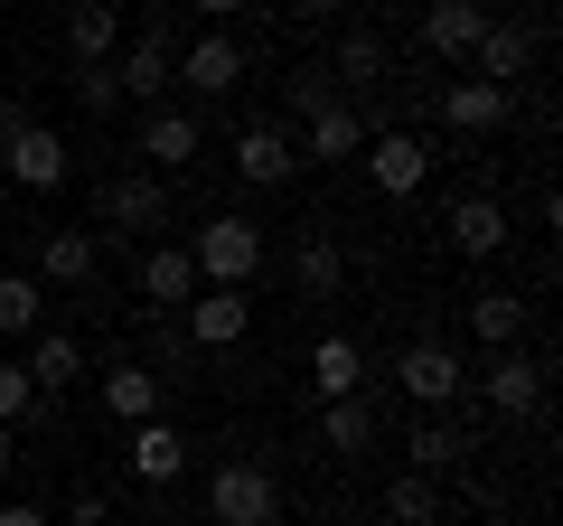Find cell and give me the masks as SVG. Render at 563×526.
<instances>
[{
	"label": "cell",
	"instance_id": "1",
	"mask_svg": "<svg viewBox=\"0 0 563 526\" xmlns=\"http://www.w3.org/2000/svg\"><path fill=\"white\" fill-rule=\"evenodd\" d=\"M207 517L217 526H282V480L263 451H235V461L207 470Z\"/></svg>",
	"mask_w": 563,
	"mask_h": 526
},
{
	"label": "cell",
	"instance_id": "2",
	"mask_svg": "<svg viewBox=\"0 0 563 526\" xmlns=\"http://www.w3.org/2000/svg\"><path fill=\"white\" fill-rule=\"evenodd\" d=\"M188 263H198V292H244L263 273V226L254 217H207L188 235Z\"/></svg>",
	"mask_w": 563,
	"mask_h": 526
},
{
	"label": "cell",
	"instance_id": "3",
	"mask_svg": "<svg viewBox=\"0 0 563 526\" xmlns=\"http://www.w3.org/2000/svg\"><path fill=\"white\" fill-rule=\"evenodd\" d=\"M479 405L498 414V424H536V414H544V358H526V348H488Z\"/></svg>",
	"mask_w": 563,
	"mask_h": 526
},
{
	"label": "cell",
	"instance_id": "4",
	"mask_svg": "<svg viewBox=\"0 0 563 526\" xmlns=\"http://www.w3.org/2000/svg\"><path fill=\"white\" fill-rule=\"evenodd\" d=\"M169 85H188L198 103H225L244 85V47L225 39V29H198L188 47H169Z\"/></svg>",
	"mask_w": 563,
	"mask_h": 526
},
{
	"label": "cell",
	"instance_id": "5",
	"mask_svg": "<svg viewBox=\"0 0 563 526\" xmlns=\"http://www.w3.org/2000/svg\"><path fill=\"white\" fill-rule=\"evenodd\" d=\"M95 207H103V235H151V226H169V179H151V169H113V179L95 188Z\"/></svg>",
	"mask_w": 563,
	"mask_h": 526
},
{
	"label": "cell",
	"instance_id": "6",
	"mask_svg": "<svg viewBox=\"0 0 563 526\" xmlns=\"http://www.w3.org/2000/svg\"><path fill=\"white\" fill-rule=\"evenodd\" d=\"M132 151H141V169H151V179H169V169H188L207 151V122L188 113V103H151V113H141V132H132Z\"/></svg>",
	"mask_w": 563,
	"mask_h": 526
},
{
	"label": "cell",
	"instance_id": "7",
	"mask_svg": "<svg viewBox=\"0 0 563 526\" xmlns=\"http://www.w3.org/2000/svg\"><path fill=\"white\" fill-rule=\"evenodd\" d=\"M357 161H366V179H376L385 198H413V188L432 179V142H422V132H404V122H376Z\"/></svg>",
	"mask_w": 563,
	"mask_h": 526
},
{
	"label": "cell",
	"instance_id": "8",
	"mask_svg": "<svg viewBox=\"0 0 563 526\" xmlns=\"http://www.w3.org/2000/svg\"><path fill=\"white\" fill-rule=\"evenodd\" d=\"M395 385H404V395H413L422 414H451V405H461V395H470V366L451 358L442 339H413V348H404V358H395Z\"/></svg>",
	"mask_w": 563,
	"mask_h": 526
},
{
	"label": "cell",
	"instance_id": "9",
	"mask_svg": "<svg viewBox=\"0 0 563 526\" xmlns=\"http://www.w3.org/2000/svg\"><path fill=\"white\" fill-rule=\"evenodd\" d=\"M95 273H103V235H95V226H47V235H38V273H29V283L85 292Z\"/></svg>",
	"mask_w": 563,
	"mask_h": 526
},
{
	"label": "cell",
	"instance_id": "10",
	"mask_svg": "<svg viewBox=\"0 0 563 526\" xmlns=\"http://www.w3.org/2000/svg\"><path fill=\"white\" fill-rule=\"evenodd\" d=\"M235 179L244 188L301 179V142H291V122H244V132H235Z\"/></svg>",
	"mask_w": 563,
	"mask_h": 526
},
{
	"label": "cell",
	"instance_id": "11",
	"mask_svg": "<svg viewBox=\"0 0 563 526\" xmlns=\"http://www.w3.org/2000/svg\"><path fill=\"white\" fill-rule=\"evenodd\" d=\"M66 169H76V161H66V142L47 132V122H20V132L0 142V179H10V188H57Z\"/></svg>",
	"mask_w": 563,
	"mask_h": 526
},
{
	"label": "cell",
	"instance_id": "12",
	"mask_svg": "<svg viewBox=\"0 0 563 526\" xmlns=\"http://www.w3.org/2000/svg\"><path fill=\"white\" fill-rule=\"evenodd\" d=\"M179 320H188V348H198V358H217V348H244V339H254V302H244V292H198Z\"/></svg>",
	"mask_w": 563,
	"mask_h": 526
},
{
	"label": "cell",
	"instance_id": "13",
	"mask_svg": "<svg viewBox=\"0 0 563 526\" xmlns=\"http://www.w3.org/2000/svg\"><path fill=\"white\" fill-rule=\"evenodd\" d=\"M479 29H488V0H422V57H442V66H470Z\"/></svg>",
	"mask_w": 563,
	"mask_h": 526
},
{
	"label": "cell",
	"instance_id": "14",
	"mask_svg": "<svg viewBox=\"0 0 563 526\" xmlns=\"http://www.w3.org/2000/svg\"><path fill=\"white\" fill-rule=\"evenodd\" d=\"M132 292L151 310H188V302H198V263H188V244H151V254L132 263Z\"/></svg>",
	"mask_w": 563,
	"mask_h": 526
},
{
	"label": "cell",
	"instance_id": "15",
	"mask_svg": "<svg viewBox=\"0 0 563 526\" xmlns=\"http://www.w3.org/2000/svg\"><path fill=\"white\" fill-rule=\"evenodd\" d=\"M366 132H376V103H329L301 122V161H357Z\"/></svg>",
	"mask_w": 563,
	"mask_h": 526
},
{
	"label": "cell",
	"instance_id": "16",
	"mask_svg": "<svg viewBox=\"0 0 563 526\" xmlns=\"http://www.w3.org/2000/svg\"><path fill=\"white\" fill-rule=\"evenodd\" d=\"M291 292H301V302H339L347 292V244L329 235V226H310V235L291 244Z\"/></svg>",
	"mask_w": 563,
	"mask_h": 526
},
{
	"label": "cell",
	"instance_id": "17",
	"mask_svg": "<svg viewBox=\"0 0 563 526\" xmlns=\"http://www.w3.org/2000/svg\"><path fill=\"white\" fill-rule=\"evenodd\" d=\"M507 235H517V226H507V207L488 198V188L451 198V244H461L470 263H498V254H507Z\"/></svg>",
	"mask_w": 563,
	"mask_h": 526
},
{
	"label": "cell",
	"instance_id": "18",
	"mask_svg": "<svg viewBox=\"0 0 563 526\" xmlns=\"http://www.w3.org/2000/svg\"><path fill=\"white\" fill-rule=\"evenodd\" d=\"M526 66H536V29L488 20V29H479V47H470V76H479V85H517Z\"/></svg>",
	"mask_w": 563,
	"mask_h": 526
},
{
	"label": "cell",
	"instance_id": "19",
	"mask_svg": "<svg viewBox=\"0 0 563 526\" xmlns=\"http://www.w3.org/2000/svg\"><path fill=\"white\" fill-rule=\"evenodd\" d=\"M442 122L461 132V142H488V132L507 122V85H479V76L442 85Z\"/></svg>",
	"mask_w": 563,
	"mask_h": 526
},
{
	"label": "cell",
	"instance_id": "20",
	"mask_svg": "<svg viewBox=\"0 0 563 526\" xmlns=\"http://www.w3.org/2000/svg\"><path fill=\"white\" fill-rule=\"evenodd\" d=\"M179 470H188V432H179V424H161V414L132 424V480H141V489H169Z\"/></svg>",
	"mask_w": 563,
	"mask_h": 526
},
{
	"label": "cell",
	"instance_id": "21",
	"mask_svg": "<svg viewBox=\"0 0 563 526\" xmlns=\"http://www.w3.org/2000/svg\"><path fill=\"white\" fill-rule=\"evenodd\" d=\"M103 414H113L122 432L151 424V414H161V376H151L141 358H113V366H103Z\"/></svg>",
	"mask_w": 563,
	"mask_h": 526
},
{
	"label": "cell",
	"instance_id": "22",
	"mask_svg": "<svg viewBox=\"0 0 563 526\" xmlns=\"http://www.w3.org/2000/svg\"><path fill=\"white\" fill-rule=\"evenodd\" d=\"M29 385H38V395H47V405H57V395H66V385H76L85 376V348L76 339H66V329H29Z\"/></svg>",
	"mask_w": 563,
	"mask_h": 526
},
{
	"label": "cell",
	"instance_id": "23",
	"mask_svg": "<svg viewBox=\"0 0 563 526\" xmlns=\"http://www.w3.org/2000/svg\"><path fill=\"white\" fill-rule=\"evenodd\" d=\"M404 461H413L422 480H442V470H461V461H470V432L451 424V414H422V424L404 432Z\"/></svg>",
	"mask_w": 563,
	"mask_h": 526
},
{
	"label": "cell",
	"instance_id": "24",
	"mask_svg": "<svg viewBox=\"0 0 563 526\" xmlns=\"http://www.w3.org/2000/svg\"><path fill=\"white\" fill-rule=\"evenodd\" d=\"M113 47H122V10H113V0H76V10H66V57L103 66Z\"/></svg>",
	"mask_w": 563,
	"mask_h": 526
},
{
	"label": "cell",
	"instance_id": "25",
	"mask_svg": "<svg viewBox=\"0 0 563 526\" xmlns=\"http://www.w3.org/2000/svg\"><path fill=\"white\" fill-rule=\"evenodd\" d=\"M122 103H161L169 95V39H132V57H113Z\"/></svg>",
	"mask_w": 563,
	"mask_h": 526
},
{
	"label": "cell",
	"instance_id": "26",
	"mask_svg": "<svg viewBox=\"0 0 563 526\" xmlns=\"http://www.w3.org/2000/svg\"><path fill=\"white\" fill-rule=\"evenodd\" d=\"M461 320H470V339H479V348H517L526 339V302H517V292H470Z\"/></svg>",
	"mask_w": 563,
	"mask_h": 526
},
{
	"label": "cell",
	"instance_id": "27",
	"mask_svg": "<svg viewBox=\"0 0 563 526\" xmlns=\"http://www.w3.org/2000/svg\"><path fill=\"white\" fill-rule=\"evenodd\" d=\"M310 385H320V405L366 395V358H357V339H320V348H310Z\"/></svg>",
	"mask_w": 563,
	"mask_h": 526
},
{
	"label": "cell",
	"instance_id": "28",
	"mask_svg": "<svg viewBox=\"0 0 563 526\" xmlns=\"http://www.w3.org/2000/svg\"><path fill=\"white\" fill-rule=\"evenodd\" d=\"M320 442L339 451V461L376 451V405H366V395H339V405H320Z\"/></svg>",
	"mask_w": 563,
	"mask_h": 526
},
{
	"label": "cell",
	"instance_id": "29",
	"mask_svg": "<svg viewBox=\"0 0 563 526\" xmlns=\"http://www.w3.org/2000/svg\"><path fill=\"white\" fill-rule=\"evenodd\" d=\"M385 517L395 526H442V489L422 480V470H404V480L385 489Z\"/></svg>",
	"mask_w": 563,
	"mask_h": 526
},
{
	"label": "cell",
	"instance_id": "30",
	"mask_svg": "<svg viewBox=\"0 0 563 526\" xmlns=\"http://www.w3.org/2000/svg\"><path fill=\"white\" fill-rule=\"evenodd\" d=\"M38 310H47V302H38V283H29V273H0V329H10V339H29V329H47Z\"/></svg>",
	"mask_w": 563,
	"mask_h": 526
},
{
	"label": "cell",
	"instance_id": "31",
	"mask_svg": "<svg viewBox=\"0 0 563 526\" xmlns=\"http://www.w3.org/2000/svg\"><path fill=\"white\" fill-rule=\"evenodd\" d=\"M282 103H291V113L310 122V113H329V103H347V95H339V76H329V66H301V76H291V95H282Z\"/></svg>",
	"mask_w": 563,
	"mask_h": 526
},
{
	"label": "cell",
	"instance_id": "32",
	"mask_svg": "<svg viewBox=\"0 0 563 526\" xmlns=\"http://www.w3.org/2000/svg\"><path fill=\"white\" fill-rule=\"evenodd\" d=\"M38 405H47V395L29 385V366H20V358H0V424H29Z\"/></svg>",
	"mask_w": 563,
	"mask_h": 526
},
{
	"label": "cell",
	"instance_id": "33",
	"mask_svg": "<svg viewBox=\"0 0 563 526\" xmlns=\"http://www.w3.org/2000/svg\"><path fill=\"white\" fill-rule=\"evenodd\" d=\"M76 103H85V113H122V85H113V57H103V66H76Z\"/></svg>",
	"mask_w": 563,
	"mask_h": 526
},
{
	"label": "cell",
	"instance_id": "34",
	"mask_svg": "<svg viewBox=\"0 0 563 526\" xmlns=\"http://www.w3.org/2000/svg\"><path fill=\"white\" fill-rule=\"evenodd\" d=\"M66 526H113V498H103V489H85V498L66 507Z\"/></svg>",
	"mask_w": 563,
	"mask_h": 526
},
{
	"label": "cell",
	"instance_id": "35",
	"mask_svg": "<svg viewBox=\"0 0 563 526\" xmlns=\"http://www.w3.org/2000/svg\"><path fill=\"white\" fill-rule=\"evenodd\" d=\"M0 526H47V507H29V498H0Z\"/></svg>",
	"mask_w": 563,
	"mask_h": 526
},
{
	"label": "cell",
	"instance_id": "36",
	"mask_svg": "<svg viewBox=\"0 0 563 526\" xmlns=\"http://www.w3.org/2000/svg\"><path fill=\"white\" fill-rule=\"evenodd\" d=\"M291 10H301V20H339L347 0H291Z\"/></svg>",
	"mask_w": 563,
	"mask_h": 526
},
{
	"label": "cell",
	"instance_id": "37",
	"mask_svg": "<svg viewBox=\"0 0 563 526\" xmlns=\"http://www.w3.org/2000/svg\"><path fill=\"white\" fill-rule=\"evenodd\" d=\"M235 10H244V0H198V20H207V29H217V20H235Z\"/></svg>",
	"mask_w": 563,
	"mask_h": 526
},
{
	"label": "cell",
	"instance_id": "38",
	"mask_svg": "<svg viewBox=\"0 0 563 526\" xmlns=\"http://www.w3.org/2000/svg\"><path fill=\"white\" fill-rule=\"evenodd\" d=\"M10 461H20V442H10V424H0V480H10Z\"/></svg>",
	"mask_w": 563,
	"mask_h": 526
},
{
	"label": "cell",
	"instance_id": "39",
	"mask_svg": "<svg viewBox=\"0 0 563 526\" xmlns=\"http://www.w3.org/2000/svg\"><path fill=\"white\" fill-rule=\"evenodd\" d=\"M10 198H20V188H10V179H0V207H10Z\"/></svg>",
	"mask_w": 563,
	"mask_h": 526
},
{
	"label": "cell",
	"instance_id": "40",
	"mask_svg": "<svg viewBox=\"0 0 563 526\" xmlns=\"http://www.w3.org/2000/svg\"><path fill=\"white\" fill-rule=\"evenodd\" d=\"M366 10H385V0H366Z\"/></svg>",
	"mask_w": 563,
	"mask_h": 526
}]
</instances>
